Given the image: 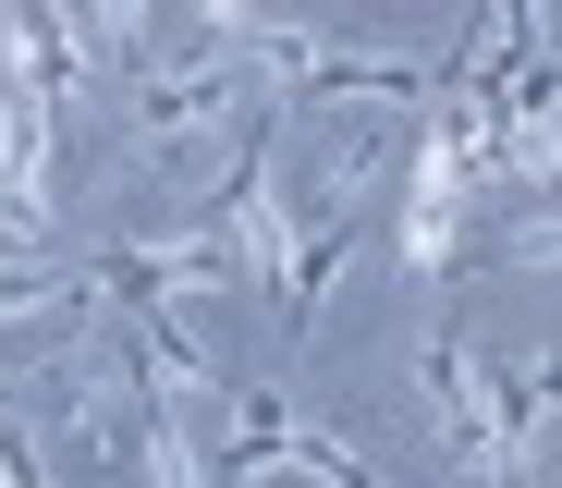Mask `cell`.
Listing matches in <instances>:
<instances>
[{
  "mask_svg": "<svg viewBox=\"0 0 562 488\" xmlns=\"http://www.w3.org/2000/svg\"><path fill=\"white\" fill-rule=\"evenodd\" d=\"M86 13H99V49H123V61L147 49V0H86Z\"/></svg>",
  "mask_w": 562,
  "mask_h": 488,
  "instance_id": "1",
  "label": "cell"
},
{
  "mask_svg": "<svg viewBox=\"0 0 562 488\" xmlns=\"http://www.w3.org/2000/svg\"><path fill=\"white\" fill-rule=\"evenodd\" d=\"M0 488H37V452H25L13 428H0Z\"/></svg>",
  "mask_w": 562,
  "mask_h": 488,
  "instance_id": "2",
  "label": "cell"
}]
</instances>
